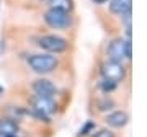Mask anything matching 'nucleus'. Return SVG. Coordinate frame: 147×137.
Wrapping results in <instances>:
<instances>
[{
	"label": "nucleus",
	"instance_id": "20e7f679",
	"mask_svg": "<svg viewBox=\"0 0 147 137\" xmlns=\"http://www.w3.org/2000/svg\"><path fill=\"white\" fill-rule=\"evenodd\" d=\"M44 21L47 26L54 28V30H67L72 26V16L70 11H62L56 10V8H49L44 13Z\"/></svg>",
	"mask_w": 147,
	"mask_h": 137
},
{
	"label": "nucleus",
	"instance_id": "6e6552de",
	"mask_svg": "<svg viewBox=\"0 0 147 137\" xmlns=\"http://www.w3.org/2000/svg\"><path fill=\"white\" fill-rule=\"evenodd\" d=\"M106 124L110 127H115V129H121V127H124L129 121V116H127L126 111H113L110 113L108 116H106Z\"/></svg>",
	"mask_w": 147,
	"mask_h": 137
},
{
	"label": "nucleus",
	"instance_id": "a211bd4d",
	"mask_svg": "<svg viewBox=\"0 0 147 137\" xmlns=\"http://www.w3.org/2000/svg\"><path fill=\"white\" fill-rule=\"evenodd\" d=\"M0 2H2V0H0Z\"/></svg>",
	"mask_w": 147,
	"mask_h": 137
},
{
	"label": "nucleus",
	"instance_id": "1a4fd4ad",
	"mask_svg": "<svg viewBox=\"0 0 147 137\" xmlns=\"http://www.w3.org/2000/svg\"><path fill=\"white\" fill-rule=\"evenodd\" d=\"M20 127L15 122V119L10 118H0V137H11L18 134Z\"/></svg>",
	"mask_w": 147,
	"mask_h": 137
},
{
	"label": "nucleus",
	"instance_id": "ddd939ff",
	"mask_svg": "<svg viewBox=\"0 0 147 137\" xmlns=\"http://www.w3.org/2000/svg\"><path fill=\"white\" fill-rule=\"evenodd\" d=\"M116 87H118V83L111 82V80L103 79V80L100 82V88H101V91H105V93H111L113 90H116Z\"/></svg>",
	"mask_w": 147,
	"mask_h": 137
},
{
	"label": "nucleus",
	"instance_id": "f257e3e1",
	"mask_svg": "<svg viewBox=\"0 0 147 137\" xmlns=\"http://www.w3.org/2000/svg\"><path fill=\"white\" fill-rule=\"evenodd\" d=\"M59 65V60L56 56L51 54H33L28 57V67L36 74H51Z\"/></svg>",
	"mask_w": 147,
	"mask_h": 137
},
{
	"label": "nucleus",
	"instance_id": "7ed1b4c3",
	"mask_svg": "<svg viewBox=\"0 0 147 137\" xmlns=\"http://www.w3.org/2000/svg\"><path fill=\"white\" fill-rule=\"evenodd\" d=\"M108 60H115V62H121L123 60H129L132 56L131 52V39H113L108 46Z\"/></svg>",
	"mask_w": 147,
	"mask_h": 137
},
{
	"label": "nucleus",
	"instance_id": "dca6fc26",
	"mask_svg": "<svg viewBox=\"0 0 147 137\" xmlns=\"http://www.w3.org/2000/svg\"><path fill=\"white\" fill-rule=\"evenodd\" d=\"M108 0H93V3H98V5H101V3H106Z\"/></svg>",
	"mask_w": 147,
	"mask_h": 137
},
{
	"label": "nucleus",
	"instance_id": "f8f14e48",
	"mask_svg": "<svg viewBox=\"0 0 147 137\" xmlns=\"http://www.w3.org/2000/svg\"><path fill=\"white\" fill-rule=\"evenodd\" d=\"M96 106H98V111H111L113 108H115V101L110 100V98L106 96V98H101V100H98Z\"/></svg>",
	"mask_w": 147,
	"mask_h": 137
},
{
	"label": "nucleus",
	"instance_id": "423d86ee",
	"mask_svg": "<svg viewBox=\"0 0 147 137\" xmlns=\"http://www.w3.org/2000/svg\"><path fill=\"white\" fill-rule=\"evenodd\" d=\"M101 75L103 79L111 80L115 83H119L124 80L126 77V68L121 62H115V60H106L103 65H101Z\"/></svg>",
	"mask_w": 147,
	"mask_h": 137
},
{
	"label": "nucleus",
	"instance_id": "9b49d317",
	"mask_svg": "<svg viewBox=\"0 0 147 137\" xmlns=\"http://www.w3.org/2000/svg\"><path fill=\"white\" fill-rule=\"evenodd\" d=\"M49 8L70 11L74 8V0H49Z\"/></svg>",
	"mask_w": 147,
	"mask_h": 137
},
{
	"label": "nucleus",
	"instance_id": "9d476101",
	"mask_svg": "<svg viewBox=\"0 0 147 137\" xmlns=\"http://www.w3.org/2000/svg\"><path fill=\"white\" fill-rule=\"evenodd\" d=\"M132 0H111L110 2V11L115 15H124L131 11Z\"/></svg>",
	"mask_w": 147,
	"mask_h": 137
},
{
	"label": "nucleus",
	"instance_id": "2eb2a0df",
	"mask_svg": "<svg viewBox=\"0 0 147 137\" xmlns=\"http://www.w3.org/2000/svg\"><path fill=\"white\" fill-rule=\"evenodd\" d=\"M92 137H115V134H113L111 131H108V129H101V131L95 132Z\"/></svg>",
	"mask_w": 147,
	"mask_h": 137
},
{
	"label": "nucleus",
	"instance_id": "f3484780",
	"mask_svg": "<svg viewBox=\"0 0 147 137\" xmlns=\"http://www.w3.org/2000/svg\"><path fill=\"white\" fill-rule=\"evenodd\" d=\"M2 93H3V87H2V85H0V95H2Z\"/></svg>",
	"mask_w": 147,
	"mask_h": 137
},
{
	"label": "nucleus",
	"instance_id": "0eeeda50",
	"mask_svg": "<svg viewBox=\"0 0 147 137\" xmlns=\"http://www.w3.org/2000/svg\"><path fill=\"white\" fill-rule=\"evenodd\" d=\"M33 90L38 96H44V98H54L57 95V87L47 79H38L33 83Z\"/></svg>",
	"mask_w": 147,
	"mask_h": 137
},
{
	"label": "nucleus",
	"instance_id": "39448f33",
	"mask_svg": "<svg viewBox=\"0 0 147 137\" xmlns=\"http://www.w3.org/2000/svg\"><path fill=\"white\" fill-rule=\"evenodd\" d=\"M38 44L39 48L47 51V52H53V54H61L67 49V41L61 36H56V34H44L38 39Z\"/></svg>",
	"mask_w": 147,
	"mask_h": 137
},
{
	"label": "nucleus",
	"instance_id": "f03ea898",
	"mask_svg": "<svg viewBox=\"0 0 147 137\" xmlns=\"http://www.w3.org/2000/svg\"><path fill=\"white\" fill-rule=\"evenodd\" d=\"M56 109H57V105H56L54 98H44V96H38V95H34L31 98V114L38 119L47 121L49 116Z\"/></svg>",
	"mask_w": 147,
	"mask_h": 137
},
{
	"label": "nucleus",
	"instance_id": "4468645a",
	"mask_svg": "<svg viewBox=\"0 0 147 137\" xmlns=\"http://www.w3.org/2000/svg\"><path fill=\"white\" fill-rule=\"evenodd\" d=\"M93 127H95V124H93L92 121H88L84 127H82V129H80V136H88L90 132H92V129H93Z\"/></svg>",
	"mask_w": 147,
	"mask_h": 137
}]
</instances>
